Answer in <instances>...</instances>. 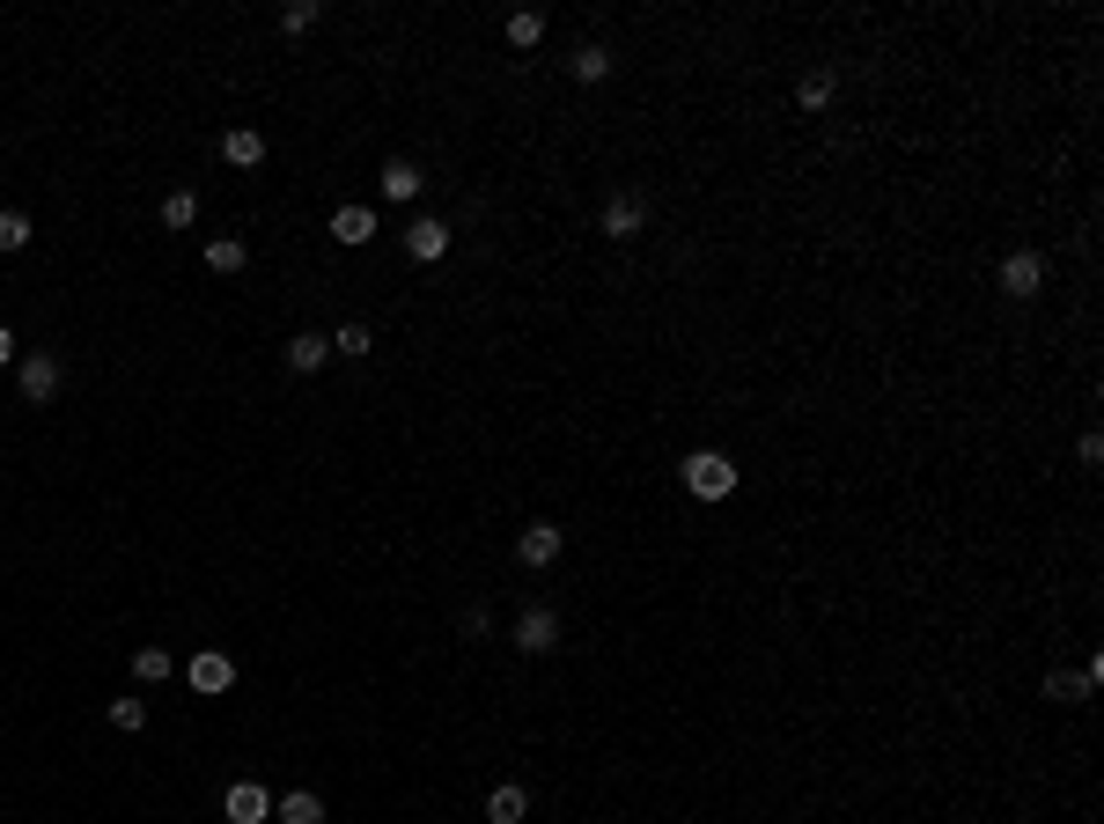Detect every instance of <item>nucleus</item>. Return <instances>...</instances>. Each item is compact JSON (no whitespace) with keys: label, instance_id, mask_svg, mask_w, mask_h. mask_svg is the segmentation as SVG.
Instances as JSON below:
<instances>
[{"label":"nucleus","instance_id":"5701e85b","mask_svg":"<svg viewBox=\"0 0 1104 824\" xmlns=\"http://www.w3.org/2000/svg\"><path fill=\"white\" fill-rule=\"evenodd\" d=\"M103 714H111V728H125V736H133V728H147V706H141V700H111Z\"/></svg>","mask_w":1104,"mask_h":824},{"label":"nucleus","instance_id":"a878e982","mask_svg":"<svg viewBox=\"0 0 1104 824\" xmlns=\"http://www.w3.org/2000/svg\"><path fill=\"white\" fill-rule=\"evenodd\" d=\"M1046 700H1082V678H1060L1053 670V678H1046Z\"/></svg>","mask_w":1104,"mask_h":824},{"label":"nucleus","instance_id":"2eb2a0df","mask_svg":"<svg viewBox=\"0 0 1104 824\" xmlns=\"http://www.w3.org/2000/svg\"><path fill=\"white\" fill-rule=\"evenodd\" d=\"M170 670H177L170 648H133V678H141V684H163Z\"/></svg>","mask_w":1104,"mask_h":824},{"label":"nucleus","instance_id":"aec40b11","mask_svg":"<svg viewBox=\"0 0 1104 824\" xmlns=\"http://www.w3.org/2000/svg\"><path fill=\"white\" fill-rule=\"evenodd\" d=\"M317 15H324L317 0H288V8H280V30H288V37H302V30H317Z\"/></svg>","mask_w":1104,"mask_h":824},{"label":"nucleus","instance_id":"a211bd4d","mask_svg":"<svg viewBox=\"0 0 1104 824\" xmlns=\"http://www.w3.org/2000/svg\"><path fill=\"white\" fill-rule=\"evenodd\" d=\"M280 824H324V802L310 795V788H294V795L280 802Z\"/></svg>","mask_w":1104,"mask_h":824},{"label":"nucleus","instance_id":"f03ea898","mask_svg":"<svg viewBox=\"0 0 1104 824\" xmlns=\"http://www.w3.org/2000/svg\"><path fill=\"white\" fill-rule=\"evenodd\" d=\"M1038 288H1046V258H1038V250H1008V258H1002V294L1030 302Z\"/></svg>","mask_w":1104,"mask_h":824},{"label":"nucleus","instance_id":"6ab92c4d","mask_svg":"<svg viewBox=\"0 0 1104 824\" xmlns=\"http://www.w3.org/2000/svg\"><path fill=\"white\" fill-rule=\"evenodd\" d=\"M199 221V192H170L163 199V229H192Z\"/></svg>","mask_w":1104,"mask_h":824},{"label":"nucleus","instance_id":"f3484780","mask_svg":"<svg viewBox=\"0 0 1104 824\" xmlns=\"http://www.w3.org/2000/svg\"><path fill=\"white\" fill-rule=\"evenodd\" d=\"M244 258H250L244 236H214V243H207V266H214V272H244Z\"/></svg>","mask_w":1104,"mask_h":824},{"label":"nucleus","instance_id":"7ed1b4c3","mask_svg":"<svg viewBox=\"0 0 1104 824\" xmlns=\"http://www.w3.org/2000/svg\"><path fill=\"white\" fill-rule=\"evenodd\" d=\"M515 648H523V655H553V648H560V619H553L545 604H531L523 619H515Z\"/></svg>","mask_w":1104,"mask_h":824},{"label":"nucleus","instance_id":"f8f14e48","mask_svg":"<svg viewBox=\"0 0 1104 824\" xmlns=\"http://www.w3.org/2000/svg\"><path fill=\"white\" fill-rule=\"evenodd\" d=\"M376 185H383V199H398V207H405V199H420V185H427V177L398 155V163H383V177H376Z\"/></svg>","mask_w":1104,"mask_h":824},{"label":"nucleus","instance_id":"423d86ee","mask_svg":"<svg viewBox=\"0 0 1104 824\" xmlns=\"http://www.w3.org/2000/svg\"><path fill=\"white\" fill-rule=\"evenodd\" d=\"M185 678H192V692H207V700H214V692H228V684H236V662H228L221 648H207V655H192V670H185Z\"/></svg>","mask_w":1104,"mask_h":824},{"label":"nucleus","instance_id":"f257e3e1","mask_svg":"<svg viewBox=\"0 0 1104 824\" xmlns=\"http://www.w3.org/2000/svg\"><path fill=\"white\" fill-rule=\"evenodd\" d=\"M685 486L700 493V501H729V493H736V471H729V457L692 449V457H685Z\"/></svg>","mask_w":1104,"mask_h":824},{"label":"nucleus","instance_id":"412c9836","mask_svg":"<svg viewBox=\"0 0 1104 824\" xmlns=\"http://www.w3.org/2000/svg\"><path fill=\"white\" fill-rule=\"evenodd\" d=\"M538 37H545V15H538V8H523V15H509V45H523V52H531Z\"/></svg>","mask_w":1104,"mask_h":824},{"label":"nucleus","instance_id":"393cba45","mask_svg":"<svg viewBox=\"0 0 1104 824\" xmlns=\"http://www.w3.org/2000/svg\"><path fill=\"white\" fill-rule=\"evenodd\" d=\"M332 354H368V324H339V332H332Z\"/></svg>","mask_w":1104,"mask_h":824},{"label":"nucleus","instance_id":"1a4fd4ad","mask_svg":"<svg viewBox=\"0 0 1104 824\" xmlns=\"http://www.w3.org/2000/svg\"><path fill=\"white\" fill-rule=\"evenodd\" d=\"M221 163H236V170H258V163H266V133H250V125H228V133H221Z\"/></svg>","mask_w":1104,"mask_h":824},{"label":"nucleus","instance_id":"dca6fc26","mask_svg":"<svg viewBox=\"0 0 1104 824\" xmlns=\"http://www.w3.org/2000/svg\"><path fill=\"white\" fill-rule=\"evenodd\" d=\"M567 67H575V81L589 89V81H604V74H612V52H604V45H582L575 59H567Z\"/></svg>","mask_w":1104,"mask_h":824},{"label":"nucleus","instance_id":"b1692460","mask_svg":"<svg viewBox=\"0 0 1104 824\" xmlns=\"http://www.w3.org/2000/svg\"><path fill=\"white\" fill-rule=\"evenodd\" d=\"M23 243H30V214L8 207V214H0V250H23Z\"/></svg>","mask_w":1104,"mask_h":824},{"label":"nucleus","instance_id":"20e7f679","mask_svg":"<svg viewBox=\"0 0 1104 824\" xmlns=\"http://www.w3.org/2000/svg\"><path fill=\"white\" fill-rule=\"evenodd\" d=\"M221 810H228V824H266L272 817V795L258 788V780H236V788L221 795Z\"/></svg>","mask_w":1104,"mask_h":824},{"label":"nucleus","instance_id":"4be33fe9","mask_svg":"<svg viewBox=\"0 0 1104 824\" xmlns=\"http://www.w3.org/2000/svg\"><path fill=\"white\" fill-rule=\"evenodd\" d=\"M795 103H803V111H825V103H833V74H803Z\"/></svg>","mask_w":1104,"mask_h":824},{"label":"nucleus","instance_id":"ddd939ff","mask_svg":"<svg viewBox=\"0 0 1104 824\" xmlns=\"http://www.w3.org/2000/svg\"><path fill=\"white\" fill-rule=\"evenodd\" d=\"M523 817H531V795H523V788H493L487 795V824H523Z\"/></svg>","mask_w":1104,"mask_h":824},{"label":"nucleus","instance_id":"bb28decb","mask_svg":"<svg viewBox=\"0 0 1104 824\" xmlns=\"http://www.w3.org/2000/svg\"><path fill=\"white\" fill-rule=\"evenodd\" d=\"M15 361V339H8V324H0V368Z\"/></svg>","mask_w":1104,"mask_h":824},{"label":"nucleus","instance_id":"39448f33","mask_svg":"<svg viewBox=\"0 0 1104 824\" xmlns=\"http://www.w3.org/2000/svg\"><path fill=\"white\" fill-rule=\"evenodd\" d=\"M15 383H23V398H30V405H45L52 390H59V354H23Z\"/></svg>","mask_w":1104,"mask_h":824},{"label":"nucleus","instance_id":"9d476101","mask_svg":"<svg viewBox=\"0 0 1104 824\" xmlns=\"http://www.w3.org/2000/svg\"><path fill=\"white\" fill-rule=\"evenodd\" d=\"M640 221H648V207H640L634 192H618V199H604V221H596V229H604V236H618V243H626V236H634V229H640Z\"/></svg>","mask_w":1104,"mask_h":824},{"label":"nucleus","instance_id":"9b49d317","mask_svg":"<svg viewBox=\"0 0 1104 824\" xmlns=\"http://www.w3.org/2000/svg\"><path fill=\"white\" fill-rule=\"evenodd\" d=\"M324 361H332V339H317V332H294V339H288V368H294V376H317Z\"/></svg>","mask_w":1104,"mask_h":824},{"label":"nucleus","instance_id":"4468645a","mask_svg":"<svg viewBox=\"0 0 1104 824\" xmlns=\"http://www.w3.org/2000/svg\"><path fill=\"white\" fill-rule=\"evenodd\" d=\"M332 236H339V243H368V236H376V214H368V207H339V214H332Z\"/></svg>","mask_w":1104,"mask_h":824},{"label":"nucleus","instance_id":"6e6552de","mask_svg":"<svg viewBox=\"0 0 1104 824\" xmlns=\"http://www.w3.org/2000/svg\"><path fill=\"white\" fill-rule=\"evenodd\" d=\"M560 545H567V537L553 531V523H531V531L515 537V559H523V567H553V559H560Z\"/></svg>","mask_w":1104,"mask_h":824},{"label":"nucleus","instance_id":"0eeeda50","mask_svg":"<svg viewBox=\"0 0 1104 824\" xmlns=\"http://www.w3.org/2000/svg\"><path fill=\"white\" fill-rule=\"evenodd\" d=\"M405 250H413L420 266H435L442 250H449V221H435V214H420L413 229H405Z\"/></svg>","mask_w":1104,"mask_h":824}]
</instances>
